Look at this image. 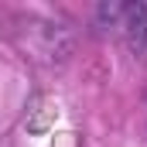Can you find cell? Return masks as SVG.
<instances>
[{"mask_svg":"<svg viewBox=\"0 0 147 147\" xmlns=\"http://www.w3.org/2000/svg\"><path fill=\"white\" fill-rule=\"evenodd\" d=\"M96 17L103 28L120 31L134 58L147 62V3H103Z\"/></svg>","mask_w":147,"mask_h":147,"instance_id":"obj_1","label":"cell"}]
</instances>
